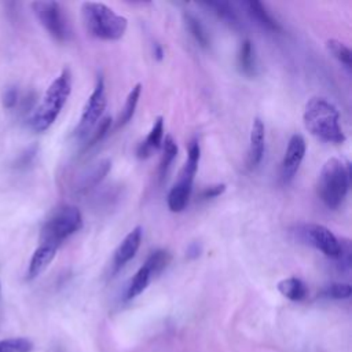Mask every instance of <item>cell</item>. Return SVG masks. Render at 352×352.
Returning a JSON list of instances; mask_svg holds the SVG:
<instances>
[{"instance_id":"cell-23","label":"cell","mask_w":352,"mask_h":352,"mask_svg":"<svg viewBox=\"0 0 352 352\" xmlns=\"http://www.w3.org/2000/svg\"><path fill=\"white\" fill-rule=\"evenodd\" d=\"M170 260H172V254L168 250L158 249V250H154L147 257V260H146V263L143 265H146L148 268L151 276H155V275L161 274L168 267Z\"/></svg>"},{"instance_id":"cell-17","label":"cell","mask_w":352,"mask_h":352,"mask_svg":"<svg viewBox=\"0 0 352 352\" xmlns=\"http://www.w3.org/2000/svg\"><path fill=\"white\" fill-rule=\"evenodd\" d=\"M278 290L283 297H286L290 301H301L307 297L308 293L305 283L296 276L282 279L278 283Z\"/></svg>"},{"instance_id":"cell-15","label":"cell","mask_w":352,"mask_h":352,"mask_svg":"<svg viewBox=\"0 0 352 352\" xmlns=\"http://www.w3.org/2000/svg\"><path fill=\"white\" fill-rule=\"evenodd\" d=\"M199 4L204 6L205 8L210 10L219 19H221L230 28L239 29L242 26L236 11L234 10V7L228 1L217 0V1H204V3H199Z\"/></svg>"},{"instance_id":"cell-32","label":"cell","mask_w":352,"mask_h":352,"mask_svg":"<svg viewBox=\"0 0 352 352\" xmlns=\"http://www.w3.org/2000/svg\"><path fill=\"white\" fill-rule=\"evenodd\" d=\"M201 250H202L201 245L198 242H192V243L188 245L186 254H187L188 258H197L201 254Z\"/></svg>"},{"instance_id":"cell-20","label":"cell","mask_w":352,"mask_h":352,"mask_svg":"<svg viewBox=\"0 0 352 352\" xmlns=\"http://www.w3.org/2000/svg\"><path fill=\"white\" fill-rule=\"evenodd\" d=\"M140 92H142V84H136L129 91V94L125 99L124 107L120 113V117H118V121H117V128L126 125L132 120V117L135 114V110H136V106H138V102H139V98H140Z\"/></svg>"},{"instance_id":"cell-3","label":"cell","mask_w":352,"mask_h":352,"mask_svg":"<svg viewBox=\"0 0 352 352\" xmlns=\"http://www.w3.org/2000/svg\"><path fill=\"white\" fill-rule=\"evenodd\" d=\"M81 19L85 30L100 40H118L124 36L128 21L103 3L85 1L81 4Z\"/></svg>"},{"instance_id":"cell-25","label":"cell","mask_w":352,"mask_h":352,"mask_svg":"<svg viewBox=\"0 0 352 352\" xmlns=\"http://www.w3.org/2000/svg\"><path fill=\"white\" fill-rule=\"evenodd\" d=\"M190 194H191V190H187V188L173 184V187L170 188V191L168 194V199H166L169 210L182 212L188 204Z\"/></svg>"},{"instance_id":"cell-8","label":"cell","mask_w":352,"mask_h":352,"mask_svg":"<svg viewBox=\"0 0 352 352\" xmlns=\"http://www.w3.org/2000/svg\"><path fill=\"white\" fill-rule=\"evenodd\" d=\"M294 234L300 241L314 246L333 260L340 253V239L322 224H298L294 228Z\"/></svg>"},{"instance_id":"cell-1","label":"cell","mask_w":352,"mask_h":352,"mask_svg":"<svg viewBox=\"0 0 352 352\" xmlns=\"http://www.w3.org/2000/svg\"><path fill=\"white\" fill-rule=\"evenodd\" d=\"M302 121L305 128L323 142L340 144L346 139L340 126V113L326 98H311L305 103Z\"/></svg>"},{"instance_id":"cell-16","label":"cell","mask_w":352,"mask_h":352,"mask_svg":"<svg viewBox=\"0 0 352 352\" xmlns=\"http://www.w3.org/2000/svg\"><path fill=\"white\" fill-rule=\"evenodd\" d=\"M238 67L246 77H254L257 74V60L253 43L246 38L241 43L238 51Z\"/></svg>"},{"instance_id":"cell-6","label":"cell","mask_w":352,"mask_h":352,"mask_svg":"<svg viewBox=\"0 0 352 352\" xmlns=\"http://www.w3.org/2000/svg\"><path fill=\"white\" fill-rule=\"evenodd\" d=\"M106 103H107V99H106V91H104V81L102 76H98L94 91L91 92L82 109L80 121L74 129L76 139L84 140L91 135V132L94 131L95 125L99 122L106 109Z\"/></svg>"},{"instance_id":"cell-33","label":"cell","mask_w":352,"mask_h":352,"mask_svg":"<svg viewBox=\"0 0 352 352\" xmlns=\"http://www.w3.org/2000/svg\"><path fill=\"white\" fill-rule=\"evenodd\" d=\"M153 55L157 60H161L164 58V48L161 47V44H158V43L153 44Z\"/></svg>"},{"instance_id":"cell-11","label":"cell","mask_w":352,"mask_h":352,"mask_svg":"<svg viewBox=\"0 0 352 352\" xmlns=\"http://www.w3.org/2000/svg\"><path fill=\"white\" fill-rule=\"evenodd\" d=\"M265 147V128L264 122L256 117L252 124L250 129V143H249V151H248V165L249 168H256L264 154Z\"/></svg>"},{"instance_id":"cell-10","label":"cell","mask_w":352,"mask_h":352,"mask_svg":"<svg viewBox=\"0 0 352 352\" xmlns=\"http://www.w3.org/2000/svg\"><path fill=\"white\" fill-rule=\"evenodd\" d=\"M142 234L143 230L140 226H136L135 228H132L125 238L120 242V245L117 246L114 256H113V270L114 272L121 270L129 260H132L140 246L142 242Z\"/></svg>"},{"instance_id":"cell-19","label":"cell","mask_w":352,"mask_h":352,"mask_svg":"<svg viewBox=\"0 0 352 352\" xmlns=\"http://www.w3.org/2000/svg\"><path fill=\"white\" fill-rule=\"evenodd\" d=\"M151 274L148 271V268L146 265H142L136 274L132 276L128 287H126V292H125V298L126 300H132L135 298L136 296H139L150 283L151 280Z\"/></svg>"},{"instance_id":"cell-27","label":"cell","mask_w":352,"mask_h":352,"mask_svg":"<svg viewBox=\"0 0 352 352\" xmlns=\"http://www.w3.org/2000/svg\"><path fill=\"white\" fill-rule=\"evenodd\" d=\"M351 254H352V249H351V242L348 239H340V253L338 256L334 258L336 261V267L338 271L341 272H349L351 271Z\"/></svg>"},{"instance_id":"cell-14","label":"cell","mask_w":352,"mask_h":352,"mask_svg":"<svg viewBox=\"0 0 352 352\" xmlns=\"http://www.w3.org/2000/svg\"><path fill=\"white\" fill-rule=\"evenodd\" d=\"M242 6L245 7L248 15L250 19H253L257 25H260L263 29H267L270 32H280L282 28L271 16V14L267 11V8L263 6V3L257 0H249V1H242Z\"/></svg>"},{"instance_id":"cell-34","label":"cell","mask_w":352,"mask_h":352,"mask_svg":"<svg viewBox=\"0 0 352 352\" xmlns=\"http://www.w3.org/2000/svg\"><path fill=\"white\" fill-rule=\"evenodd\" d=\"M0 293H1V285H0Z\"/></svg>"},{"instance_id":"cell-2","label":"cell","mask_w":352,"mask_h":352,"mask_svg":"<svg viewBox=\"0 0 352 352\" xmlns=\"http://www.w3.org/2000/svg\"><path fill=\"white\" fill-rule=\"evenodd\" d=\"M72 92V74L63 69L60 74L50 84L41 102L30 117V126L36 132L47 131L58 118L69 95Z\"/></svg>"},{"instance_id":"cell-5","label":"cell","mask_w":352,"mask_h":352,"mask_svg":"<svg viewBox=\"0 0 352 352\" xmlns=\"http://www.w3.org/2000/svg\"><path fill=\"white\" fill-rule=\"evenodd\" d=\"M82 227L81 212L73 205L58 208L40 231V243L59 248L60 243Z\"/></svg>"},{"instance_id":"cell-4","label":"cell","mask_w":352,"mask_h":352,"mask_svg":"<svg viewBox=\"0 0 352 352\" xmlns=\"http://www.w3.org/2000/svg\"><path fill=\"white\" fill-rule=\"evenodd\" d=\"M351 166L340 158H330L320 169L318 180V194L329 209L338 208L346 197L349 188Z\"/></svg>"},{"instance_id":"cell-21","label":"cell","mask_w":352,"mask_h":352,"mask_svg":"<svg viewBox=\"0 0 352 352\" xmlns=\"http://www.w3.org/2000/svg\"><path fill=\"white\" fill-rule=\"evenodd\" d=\"M184 23L188 29V32L191 33V36L194 37V40L202 47V48H208L210 45V40L209 36L204 28V25L201 23V21L194 16L190 12H184Z\"/></svg>"},{"instance_id":"cell-24","label":"cell","mask_w":352,"mask_h":352,"mask_svg":"<svg viewBox=\"0 0 352 352\" xmlns=\"http://www.w3.org/2000/svg\"><path fill=\"white\" fill-rule=\"evenodd\" d=\"M326 48L327 51L341 63L344 67L349 72L352 67V54L351 50L341 41L336 38H330L326 41Z\"/></svg>"},{"instance_id":"cell-30","label":"cell","mask_w":352,"mask_h":352,"mask_svg":"<svg viewBox=\"0 0 352 352\" xmlns=\"http://www.w3.org/2000/svg\"><path fill=\"white\" fill-rule=\"evenodd\" d=\"M18 99H19L18 88L16 87H8L3 94V106L8 110L14 109L18 103Z\"/></svg>"},{"instance_id":"cell-31","label":"cell","mask_w":352,"mask_h":352,"mask_svg":"<svg viewBox=\"0 0 352 352\" xmlns=\"http://www.w3.org/2000/svg\"><path fill=\"white\" fill-rule=\"evenodd\" d=\"M226 191V184L224 183H219V184H212L205 187L201 192H199V198L202 199H210V198H216L219 195H221Z\"/></svg>"},{"instance_id":"cell-22","label":"cell","mask_w":352,"mask_h":352,"mask_svg":"<svg viewBox=\"0 0 352 352\" xmlns=\"http://www.w3.org/2000/svg\"><path fill=\"white\" fill-rule=\"evenodd\" d=\"M161 147H162V157H161V161H160L158 173H160V177L164 179V176L166 175V172L170 166V164L173 162V160L177 155V144L173 140V138L168 135L162 139V146Z\"/></svg>"},{"instance_id":"cell-12","label":"cell","mask_w":352,"mask_h":352,"mask_svg":"<svg viewBox=\"0 0 352 352\" xmlns=\"http://www.w3.org/2000/svg\"><path fill=\"white\" fill-rule=\"evenodd\" d=\"M56 252H58V248L45 245V243H40L30 257L28 272H26V279L28 280L36 279L51 264Z\"/></svg>"},{"instance_id":"cell-29","label":"cell","mask_w":352,"mask_h":352,"mask_svg":"<svg viewBox=\"0 0 352 352\" xmlns=\"http://www.w3.org/2000/svg\"><path fill=\"white\" fill-rule=\"evenodd\" d=\"M110 125H111V118H110V117L102 118V120L95 125V128H94L95 131L91 132L89 139L87 140L84 148L87 150V148H91L92 146L98 144V143L107 135V132H109V129H110Z\"/></svg>"},{"instance_id":"cell-18","label":"cell","mask_w":352,"mask_h":352,"mask_svg":"<svg viewBox=\"0 0 352 352\" xmlns=\"http://www.w3.org/2000/svg\"><path fill=\"white\" fill-rule=\"evenodd\" d=\"M111 168V161L110 160H102L99 161L81 180V184L78 187V190L81 192H85L91 188H94L95 186H98L103 179L104 176L107 175V172L110 170Z\"/></svg>"},{"instance_id":"cell-9","label":"cell","mask_w":352,"mask_h":352,"mask_svg":"<svg viewBox=\"0 0 352 352\" xmlns=\"http://www.w3.org/2000/svg\"><path fill=\"white\" fill-rule=\"evenodd\" d=\"M305 150L307 146L304 138L300 133H294L287 143V148L285 151V157L280 166V176L283 183H290L293 180L304 160Z\"/></svg>"},{"instance_id":"cell-13","label":"cell","mask_w":352,"mask_h":352,"mask_svg":"<svg viewBox=\"0 0 352 352\" xmlns=\"http://www.w3.org/2000/svg\"><path fill=\"white\" fill-rule=\"evenodd\" d=\"M162 139H164V118L158 116L154 120V124L148 135L146 136V139L138 146V150H136L138 158L140 160L148 158L153 154V151L158 150L162 146Z\"/></svg>"},{"instance_id":"cell-7","label":"cell","mask_w":352,"mask_h":352,"mask_svg":"<svg viewBox=\"0 0 352 352\" xmlns=\"http://www.w3.org/2000/svg\"><path fill=\"white\" fill-rule=\"evenodd\" d=\"M32 10L43 28L58 41H67L70 28L62 6L56 1H34Z\"/></svg>"},{"instance_id":"cell-26","label":"cell","mask_w":352,"mask_h":352,"mask_svg":"<svg viewBox=\"0 0 352 352\" xmlns=\"http://www.w3.org/2000/svg\"><path fill=\"white\" fill-rule=\"evenodd\" d=\"M33 342L23 337L0 340V352H32Z\"/></svg>"},{"instance_id":"cell-28","label":"cell","mask_w":352,"mask_h":352,"mask_svg":"<svg viewBox=\"0 0 352 352\" xmlns=\"http://www.w3.org/2000/svg\"><path fill=\"white\" fill-rule=\"evenodd\" d=\"M352 293V287L348 283H341V282H334L327 285L322 290V296L326 298H334V300H345L349 298Z\"/></svg>"}]
</instances>
